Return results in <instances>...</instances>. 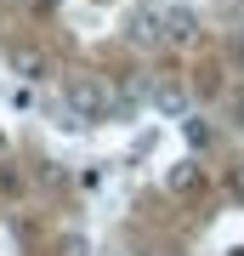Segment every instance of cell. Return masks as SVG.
Instances as JSON below:
<instances>
[{"mask_svg":"<svg viewBox=\"0 0 244 256\" xmlns=\"http://www.w3.org/2000/svg\"><path fill=\"white\" fill-rule=\"evenodd\" d=\"M63 102H68V120H74V126H102V120H114V92L97 80V74H74L68 92H63Z\"/></svg>","mask_w":244,"mask_h":256,"instance_id":"obj_1","label":"cell"},{"mask_svg":"<svg viewBox=\"0 0 244 256\" xmlns=\"http://www.w3.org/2000/svg\"><path fill=\"white\" fill-rule=\"evenodd\" d=\"M125 40H131L136 52L165 46V6H136L131 18H125Z\"/></svg>","mask_w":244,"mask_h":256,"instance_id":"obj_2","label":"cell"},{"mask_svg":"<svg viewBox=\"0 0 244 256\" xmlns=\"http://www.w3.org/2000/svg\"><path fill=\"white\" fill-rule=\"evenodd\" d=\"M6 68L17 74V80L34 86V80H45V74H51V57H45L40 46H11V52H6Z\"/></svg>","mask_w":244,"mask_h":256,"instance_id":"obj_3","label":"cell"},{"mask_svg":"<svg viewBox=\"0 0 244 256\" xmlns=\"http://www.w3.org/2000/svg\"><path fill=\"white\" fill-rule=\"evenodd\" d=\"M148 92H154V86H148L142 74H125V80H119V92H114V120H131V114L148 102Z\"/></svg>","mask_w":244,"mask_h":256,"instance_id":"obj_4","label":"cell"},{"mask_svg":"<svg viewBox=\"0 0 244 256\" xmlns=\"http://www.w3.org/2000/svg\"><path fill=\"white\" fill-rule=\"evenodd\" d=\"M148 102H154V108H159L165 120H182V114H188V92H182L176 80H159L154 92H148Z\"/></svg>","mask_w":244,"mask_h":256,"instance_id":"obj_5","label":"cell"},{"mask_svg":"<svg viewBox=\"0 0 244 256\" xmlns=\"http://www.w3.org/2000/svg\"><path fill=\"white\" fill-rule=\"evenodd\" d=\"M165 188L182 194V200H193V194L205 188V171H199L193 160H182V165H171V171H165Z\"/></svg>","mask_w":244,"mask_h":256,"instance_id":"obj_6","label":"cell"},{"mask_svg":"<svg viewBox=\"0 0 244 256\" xmlns=\"http://www.w3.org/2000/svg\"><path fill=\"white\" fill-rule=\"evenodd\" d=\"M193 34H199L193 12H165V40H171V46H193Z\"/></svg>","mask_w":244,"mask_h":256,"instance_id":"obj_7","label":"cell"},{"mask_svg":"<svg viewBox=\"0 0 244 256\" xmlns=\"http://www.w3.org/2000/svg\"><path fill=\"white\" fill-rule=\"evenodd\" d=\"M182 137H188L193 148H210V137H216V131H210L205 120H193V114H182Z\"/></svg>","mask_w":244,"mask_h":256,"instance_id":"obj_8","label":"cell"},{"mask_svg":"<svg viewBox=\"0 0 244 256\" xmlns=\"http://www.w3.org/2000/svg\"><path fill=\"white\" fill-rule=\"evenodd\" d=\"M57 256H91V245L80 234H63V239H57Z\"/></svg>","mask_w":244,"mask_h":256,"instance_id":"obj_9","label":"cell"},{"mask_svg":"<svg viewBox=\"0 0 244 256\" xmlns=\"http://www.w3.org/2000/svg\"><path fill=\"white\" fill-rule=\"evenodd\" d=\"M17 188H23V176L11 171V165H0V194H17Z\"/></svg>","mask_w":244,"mask_h":256,"instance_id":"obj_10","label":"cell"},{"mask_svg":"<svg viewBox=\"0 0 244 256\" xmlns=\"http://www.w3.org/2000/svg\"><path fill=\"white\" fill-rule=\"evenodd\" d=\"M227 188H233V200L244 205V165H233V176H227Z\"/></svg>","mask_w":244,"mask_h":256,"instance_id":"obj_11","label":"cell"},{"mask_svg":"<svg viewBox=\"0 0 244 256\" xmlns=\"http://www.w3.org/2000/svg\"><path fill=\"white\" fill-rule=\"evenodd\" d=\"M233 126H239V131H244V92H239V97H233Z\"/></svg>","mask_w":244,"mask_h":256,"instance_id":"obj_12","label":"cell"},{"mask_svg":"<svg viewBox=\"0 0 244 256\" xmlns=\"http://www.w3.org/2000/svg\"><path fill=\"white\" fill-rule=\"evenodd\" d=\"M233 57H239V68H244V34H239V40H233Z\"/></svg>","mask_w":244,"mask_h":256,"instance_id":"obj_13","label":"cell"},{"mask_svg":"<svg viewBox=\"0 0 244 256\" xmlns=\"http://www.w3.org/2000/svg\"><path fill=\"white\" fill-rule=\"evenodd\" d=\"M0 154H6V131H0Z\"/></svg>","mask_w":244,"mask_h":256,"instance_id":"obj_14","label":"cell"},{"mask_svg":"<svg viewBox=\"0 0 244 256\" xmlns=\"http://www.w3.org/2000/svg\"><path fill=\"white\" fill-rule=\"evenodd\" d=\"M227 256H244V250H227Z\"/></svg>","mask_w":244,"mask_h":256,"instance_id":"obj_15","label":"cell"}]
</instances>
